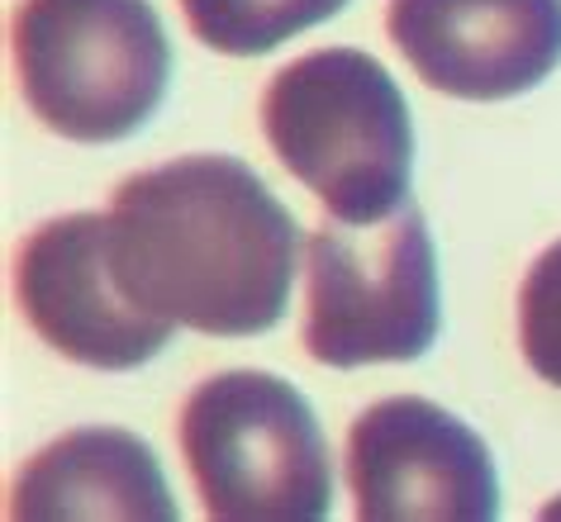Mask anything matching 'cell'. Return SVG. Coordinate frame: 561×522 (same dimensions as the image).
Instances as JSON below:
<instances>
[{
	"label": "cell",
	"mask_w": 561,
	"mask_h": 522,
	"mask_svg": "<svg viewBox=\"0 0 561 522\" xmlns=\"http://www.w3.org/2000/svg\"><path fill=\"white\" fill-rule=\"evenodd\" d=\"M105 219L119 290L148 314L205 337H257L286 314L300 229L248 162L191 152L134 172Z\"/></svg>",
	"instance_id": "6da1fadb"
},
{
	"label": "cell",
	"mask_w": 561,
	"mask_h": 522,
	"mask_svg": "<svg viewBox=\"0 0 561 522\" xmlns=\"http://www.w3.org/2000/svg\"><path fill=\"white\" fill-rule=\"evenodd\" d=\"M262 134L333 219L381 223L410 200V105L371 53L319 48L286 62L262 91Z\"/></svg>",
	"instance_id": "7a4b0ae2"
},
{
	"label": "cell",
	"mask_w": 561,
	"mask_h": 522,
	"mask_svg": "<svg viewBox=\"0 0 561 522\" xmlns=\"http://www.w3.org/2000/svg\"><path fill=\"white\" fill-rule=\"evenodd\" d=\"M10 53L24 105L67 143L134 138L172 81V44L148 0H20Z\"/></svg>",
	"instance_id": "3957f363"
},
{
	"label": "cell",
	"mask_w": 561,
	"mask_h": 522,
	"mask_svg": "<svg viewBox=\"0 0 561 522\" xmlns=\"http://www.w3.org/2000/svg\"><path fill=\"white\" fill-rule=\"evenodd\" d=\"M181 456L219 522H319L333 456L310 399L272 371H224L181 404Z\"/></svg>",
	"instance_id": "277c9868"
},
{
	"label": "cell",
	"mask_w": 561,
	"mask_h": 522,
	"mask_svg": "<svg viewBox=\"0 0 561 522\" xmlns=\"http://www.w3.org/2000/svg\"><path fill=\"white\" fill-rule=\"evenodd\" d=\"M438 328V252L419 205L404 200L381 223L324 219L310 233L300 343L319 366L419 361Z\"/></svg>",
	"instance_id": "5b68a950"
},
{
	"label": "cell",
	"mask_w": 561,
	"mask_h": 522,
	"mask_svg": "<svg viewBox=\"0 0 561 522\" xmlns=\"http://www.w3.org/2000/svg\"><path fill=\"white\" fill-rule=\"evenodd\" d=\"M347 485L362 522H495L500 471L471 422L396 394L347 428Z\"/></svg>",
	"instance_id": "8992f818"
},
{
	"label": "cell",
	"mask_w": 561,
	"mask_h": 522,
	"mask_svg": "<svg viewBox=\"0 0 561 522\" xmlns=\"http://www.w3.org/2000/svg\"><path fill=\"white\" fill-rule=\"evenodd\" d=\"M105 214H62L24 237L15 294L30 328L67 361L91 371H134L172 343L176 323L138 309L119 290L105 247Z\"/></svg>",
	"instance_id": "52a82bcc"
},
{
	"label": "cell",
	"mask_w": 561,
	"mask_h": 522,
	"mask_svg": "<svg viewBox=\"0 0 561 522\" xmlns=\"http://www.w3.org/2000/svg\"><path fill=\"white\" fill-rule=\"evenodd\" d=\"M386 34L453 101H514L561 67V0H390Z\"/></svg>",
	"instance_id": "ba28073f"
},
{
	"label": "cell",
	"mask_w": 561,
	"mask_h": 522,
	"mask_svg": "<svg viewBox=\"0 0 561 522\" xmlns=\"http://www.w3.org/2000/svg\"><path fill=\"white\" fill-rule=\"evenodd\" d=\"M5 513L30 522H176L181 508L144 437L124 428H77L20 465Z\"/></svg>",
	"instance_id": "9c48e42d"
},
{
	"label": "cell",
	"mask_w": 561,
	"mask_h": 522,
	"mask_svg": "<svg viewBox=\"0 0 561 522\" xmlns=\"http://www.w3.org/2000/svg\"><path fill=\"white\" fill-rule=\"evenodd\" d=\"M347 0H181L191 34L224 58H262L314 24L333 20Z\"/></svg>",
	"instance_id": "30bf717a"
},
{
	"label": "cell",
	"mask_w": 561,
	"mask_h": 522,
	"mask_svg": "<svg viewBox=\"0 0 561 522\" xmlns=\"http://www.w3.org/2000/svg\"><path fill=\"white\" fill-rule=\"evenodd\" d=\"M518 347L528 371L561 390V237L538 252L518 286Z\"/></svg>",
	"instance_id": "8fae6325"
}]
</instances>
